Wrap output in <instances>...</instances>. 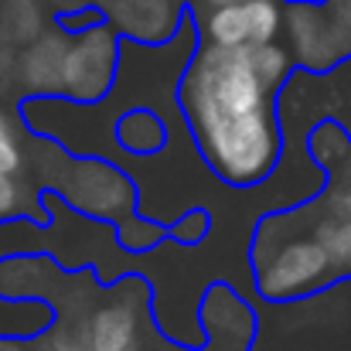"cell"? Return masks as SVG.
Here are the masks:
<instances>
[{
    "mask_svg": "<svg viewBox=\"0 0 351 351\" xmlns=\"http://www.w3.org/2000/svg\"><path fill=\"white\" fill-rule=\"evenodd\" d=\"M280 3H324V0H280Z\"/></svg>",
    "mask_w": 351,
    "mask_h": 351,
    "instance_id": "cell-18",
    "label": "cell"
},
{
    "mask_svg": "<svg viewBox=\"0 0 351 351\" xmlns=\"http://www.w3.org/2000/svg\"><path fill=\"white\" fill-rule=\"evenodd\" d=\"M119 48L123 34L113 24H103L96 31H86L72 38V48L65 55L62 69V96L75 106H103L119 79Z\"/></svg>",
    "mask_w": 351,
    "mask_h": 351,
    "instance_id": "cell-6",
    "label": "cell"
},
{
    "mask_svg": "<svg viewBox=\"0 0 351 351\" xmlns=\"http://www.w3.org/2000/svg\"><path fill=\"white\" fill-rule=\"evenodd\" d=\"M171 143L167 119L147 106H136L117 119V147L130 157H157Z\"/></svg>",
    "mask_w": 351,
    "mask_h": 351,
    "instance_id": "cell-9",
    "label": "cell"
},
{
    "mask_svg": "<svg viewBox=\"0 0 351 351\" xmlns=\"http://www.w3.org/2000/svg\"><path fill=\"white\" fill-rule=\"evenodd\" d=\"M202 27V41L205 45H219V48H249V24H245V7H222L208 17L198 21Z\"/></svg>",
    "mask_w": 351,
    "mask_h": 351,
    "instance_id": "cell-11",
    "label": "cell"
},
{
    "mask_svg": "<svg viewBox=\"0 0 351 351\" xmlns=\"http://www.w3.org/2000/svg\"><path fill=\"white\" fill-rule=\"evenodd\" d=\"M0 351H38V345L21 341V338H0Z\"/></svg>",
    "mask_w": 351,
    "mask_h": 351,
    "instance_id": "cell-17",
    "label": "cell"
},
{
    "mask_svg": "<svg viewBox=\"0 0 351 351\" xmlns=\"http://www.w3.org/2000/svg\"><path fill=\"white\" fill-rule=\"evenodd\" d=\"M110 24L117 27L123 38H133L140 45H167L181 17L188 14V0H93Z\"/></svg>",
    "mask_w": 351,
    "mask_h": 351,
    "instance_id": "cell-7",
    "label": "cell"
},
{
    "mask_svg": "<svg viewBox=\"0 0 351 351\" xmlns=\"http://www.w3.org/2000/svg\"><path fill=\"white\" fill-rule=\"evenodd\" d=\"M51 17L55 14H72V10H82V7H93V0H45Z\"/></svg>",
    "mask_w": 351,
    "mask_h": 351,
    "instance_id": "cell-16",
    "label": "cell"
},
{
    "mask_svg": "<svg viewBox=\"0 0 351 351\" xmlns=\"http://www.w3.org/2000/svg\"><path fill=\"white\" fill-rule=\"evenodd\" d=\"M0 178H3V174H0Z\"/></svg>",
    "mask_w": 351,
    "mask_h": 351,
    "instance_id": "cell-19",
    "label": "cell"
},
{
    "mask_svg": "<svg viewBox=\"0 0 351 351\" xmlns=\"http://www.w3.org/2000/svg\"><path fill=\"white\" fill-rule=\"evenodd\" d=\"M259 331L249 351H351V280L290 304H252Z\"/></svg>",
    "mask_w": 351,
    "mask_h": 351,
    "instance_id": "cell-3",
    "label": "cell"
},
{
    "mask_svg": "<svg viewBox=\"0 0 351 351\" xmlns=\"http://www.w3.org/2000/svg\"><path fill=\"white\" fill-rule=\"evenodd\" d=\"M51 24H55V27H62L65 34L79 38V34H86V31H96V27L110 24V17L93 3V7H82V10H72V14H55V17H51Z\"/></svg>",
    "mask_w": 351,
    "mask_h": 351,
    "instance_id": "cell-14",
    "label": "cell"
},
{
    "mask_svg": "<svg viewBox=\"0 0 351 351\" xmlns=\"http://www.w3.org/2000/svg\"><path fill=\"white\" fill-rule=\"evenodd\" d=\"M273 93L256 65L252 48L205 45L195 51L178 86V106L191 130L195 150L229 188H259L283 164V126Z\"/></svg>",
    "mask_w": 351,
    "mask_h": 351,
    "instance_id": "cell-1",
    "label": "cell"
},
{
    "mask_svg": "<svg viewBox=\"0 0 351 351\" xmlns=\"http://www.w3.org/2000/svg\"><path fill=\"white\" fill-rule=\"evenodd\" d=\"M72 48V34L62 27L45 31L17 55V82L24 86V99H58L62 96V69Z\"/></svg>",
    "mask_w": 351,
    "mask_h": 351,
    "instance_id": "cell-8",
    "label": "cell"
},
{
    "mask_svg": "<svg viewBox=\"0 0 351 351\" xmlns=\"http://www.w3.org/2000/svg\"><path fill=\"white\" fill-rule=\"evenodd\" d=\"M252 273H256L259 300H269V304L304 300V297H314L338 283L331 252L314 235L283 242L276 252H269L263 263H256Z\"/></svg>",
    "mask_w": 351,
    "mask_h": 351,
    "instance_id": "cell-5",
    "label": "cell"
},
{
    "mask_svg": "<svg viewBox=\"0 0 351 351\" xmlns=\"http://www.w3.org/2000/svg\"><path fill=\"white\" fill-rule=\"evenodd\" d=\"M235 3H242V0H188V10H191L195 21H202V17H208L222 7H235Z\"/></svg>",
    "mask_w": 351,
    "mask_h": 351,
    "instance_id": "cell-15",
    "label": "cell"
},
{
    "mask_svg": "<svg viewBox=\"0 0 351 351\" xmlns=\"http://www.w3.org/2000/svg\"><path fill=\"white\" fill-rule=\"evenodd\" d=\"M55 324V311L45 300H7L0 297V338L38 341Z\"/></svg>",
    "mask_w": 351,
    "mask_h": 351,
    "instance_id": "cell-10",
    "label": "cell"
},
{
    "mask_svg": "<svg viewBox=\"0 0 351 351\" xmlns=\"http://www.w3.org/2000/svg\"><path fill=\"white\" fill-rule=\"evenodd\" d=\"M24 119L10 117L7 110H0V174L3 178H21L27 167V154H24Z\"/></svg>",
    "mask_w": 351,
    "mask_h": 351,
    "instance_id": "cell-12",
    "label": "cell"
},
{
    "mask_svg": "<svg viewBox=\"0 0 351 351\" xmlns=\"http://www.w3.org/2000/svg\"><path fill=\"white\" fill-rule=\"evenodd\" d=\"M283 45L293 65L328 75L351 62V0L283 3Z\"/></svg>",
    "mask_w": 351,
    "mask_h": 351,
    "instance_id": "cell-4",
    "label": "cell"
},
{
    "mask_svg": "<svg viewBox=\"0 0 351 351\" xmlns=\"http://www.w3.org/2000/svg\"><path fill=\"white\" fill-rule=\"evenodd\" d=\"M24 154H27V167L17 178V184L24 195V212L34 226L48 229V212L41 195L55 191L62 195L65 205H72L86 219L117 226L119 245L136 256H147L167 239L164 226L140 219L136 212L140 191L119 164L103 157H75L58 140L31 130L24 133Z\"/></svg>",
    "mask_w": 351,
    "mask_h": 351,
    "instance_id": "cell-2",
    "label": "cell"
},
{
    "mask_svg": "<svg viewBox=\"0 0 351 351\" xmlns=\"http://www.w3.org/2000/svg\"><path fill=\"white\" fill-rule=\"evenodd\" d=\"M314 239L324 242V249L331 252V263H335V280H351V222L345 226H335V222H324L314 229Z\"/></svg>",
    "mask_w": 351,
    "mask_h": 351,
    "instance_id": "cell-13",
    "label": "cell"
}]
</instances>
